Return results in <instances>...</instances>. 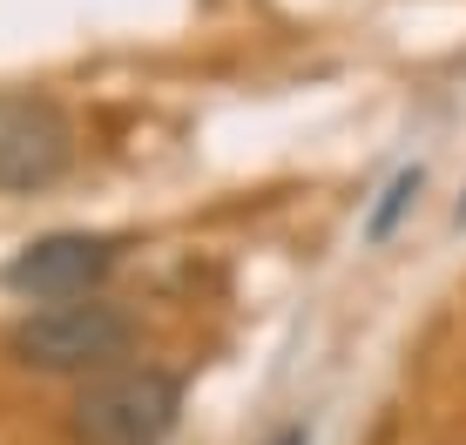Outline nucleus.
Returning <instances> with one entry per match:
<instances>
[{
	"instance_id": "f257e3e1",
	"label": "nucleus",
	"mask_w": 466,
	"mask_h": 445,
	"mask_svg": "<svg viewBox=\"0 0 466 445\" xmlns=\"http://www.w3.org/2000/svg\"><path fill=\"white\" fill-rule=\"evenodd\" d=\"M183 411V385L156 364H116L88 378L75 399V439L82 445H163Z\"/></svg>"
},
{
	"instance_id": "f03ea898",
	"label": "nucleus",
	"mask_w": 466,
	"mask_h": 445,
	"mask_svg": "<svg viewBox=\"0 0 466 445\" xmlns=\"http://www.w3.org/2000/svg\"><path fill=\"white\" fill-rule=\"evenodd\" d=\"M128 351V317L102 297H68V304H41L14 324V358L35 371H116Z\"/></svg>"
},
{
	"instance_id": "7ed1b4c3",
	"label": "nucleus",
	"mask_w": 466,
	"mask_h": 445,
	"mask_svg": "<svg viewBox=\"0 0 466 445\" xmlns=\"http://www.w3.org/2000/svg\"><path fill=\"white\" fill-rule=\"evenodd\" d=\"M75 129L41 94H0V189H41L68 169Z\"/></svg>"
},
{
	"instance_id": "20e7f679",
	"label": "nucleus",
	"mask_w": 466,
	"mask_h": 445,
	"mask_svg": "<svg viewBox=\"0 0 466 445\" xmlns=\"http://www.w3.org/2000/svg\"><path fill=\"white\" fill-rule=\"evenodd\" d=\"M108 263H116V243H108V236L61 230V236L27 243L21 257L7 263V283L21 297H41V304H68V297H88L95 283L108 277Z\"/></svg>"
},
{
	"instance_id": "39448f33",
	"label": "nucleus",
	"mask_w": 466,
	"mask_h": 445,
	"mask_svg": "<svg viewBox=\"0 0 466 445\" xmlns=\"http://www.w3.org/2000/svg\"><path fill=\"white\" fill-rule=\"evenodd\" d=\"M270 445H311V439H304V425H291V432H278Z\"/></svg>"
}]
</instances>
